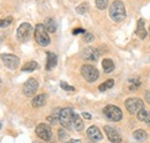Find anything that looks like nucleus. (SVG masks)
Returning a JSON list of instances; mask_svg holds the SVG:
<instances>
[{
    "instance_id": "dca6fc26",
    "label": "nucleus",
    "mask_w": 150,
    "mask_h": 143,
    "mask_svg": "<svg viewBox=\"0 0 150 143\" xmlns=\"http://www.w3.org/2000/svg\"><path fill=\"white\" fill-rule=\"evenodd\" d=\"M46 57H47V59H46V69L51 71L53 67H56L58 58H57L56 54L52 53V52H46Z\"/></svg>"
},
{
    "instance_id": "f257e3e1",
    "label": "nucleus",
    "mask_w": 150,
    "mask_h": 143,
    "mask_svg": "<svg viewBox=\"0 0 150 143\" xmlns=\"http://www.w3.org/2000/svg\"><path fill=\"white\" fill-rule=\"evenodd\" d=\"M109 13L110 16L114 22H121L126 18V8L122 1L120 0H115L113 1L112 5L109 8Z\"/></svg>"
},
{
    "instance_id": "b1692460",
    "label": "nucleus",
    "mask_w": 150,
    "mask_h": 143,
    "mask_svg": "<svg viewBox=\"0 0 150 143\" xmlns=\"http://www.w3.org/2000/svg\"><path fill=\"white\" fill-rule=\"evenodd\" d=\"M95 2H96V7L98 9H100V11H103V9H105L108 7L109 0H95Z\"/></svg>"
},
{
    "instance_id": "39448f33",
    "label": "nucleus",
    "mask_w": 150,
    "mask_h": 143,
    "mask_svg": "<svg viewBox=\"0 0 150 143\" xmlns=\"http://www.w3.org/2000/svg\"><path fill=\"white\" fill-rule=\"evenodd\" d=\"M125 106L127 108V111L131 114H137L139 111H141L142 108H144V103L142 99L140 98H128L125 102Z\"/></svg>"
},
{
    "instance_id": "f8f14e48",
    "label": "nucleus",
    "mask_w": 150,
    "mask_h": 143,
    "mask_svg": "<svg viewBox=\"0 0 150 143\" xmlns=\"http://www.w3.org/2000/svg\"><path fill=\"white\" fill-rule=\"evenodd\" d=\"M82 58L88 61H97L99 58V52L95 47H87L82 51Z\"/></svg>"
},
{
    "instance_id": "c9c22d12",
    "label": "nucleus",
    "mask_w": 150,
    "mask_h": 143,
    "mask_svg": "<svg viewBox=\"0 0 150 143\" xmlns=\"http://www.w3.org/2000/svg\"><path fill=\"white\" fill-rule=\"evenodd\" d=\"M0 43H1V37H0Z\"/></svg>"
},
{
    "instance_id": "5701e85b",
    "label": "nucleus",
    "mask_w": 150,
    "mask_h": 143,
    "mask_svg": "<svg viewBox=\"0 0 150 143\" xmlns=\"http://www.w3.org/2000/svg\"><path fill=\"white\" fill-rule=\"evenodd\" d=\"M88 8H89L88 4H87V2H82L80 6L76 7V12H77L79 14H86L87 11H88Z\"/></svg>"
},
{
    "instance_id": "1a4fd4ad",
    "label": "nucleus",
    "mask_w": 150,
    "mask_h": 143,
    "mask_svg": "<svg viewBox=\"0 0 150 143\" xmlns=\"http://www.w3.org/2000/svg\"><path fill=\"white\" fill-rule=\"evenodd\" d=\"M36 134L38 137H40L44 141H50L52 139V129L50 125L46 124H39L36 127Z\"/></svg>"
},
{
    "instance_id": "6e6552de",
    "label": "nucleus",
    "mask_w": 150,
    "mask_h": 143,
    "mask_svg": "<svg viewBox=\"0 0 150 143\" xmlns=\"http://www.w3.org/2000/svg\"><path fill=\"white\" fill-rule=\"evenodd\" d=\"M0 58H1L2 62H4V65H5L8 69L14 71V69H16V68L19 67V65H20L19 57H16V55H14V54L4 53L0 55Z\"/></svg>"
},
{
    "instance_id": "7ed1b4c3",
    "label": "nucleus",
    "mask_w": 150,
    "mask_h": 143,
    "mask_svg": "<svg viewBox=\"0 0 150 143\" xmlns=\"http://www.w3.org/2000/svg\"><path fill=\"white\" fill-rule=\"evenodd\" d=\"M35 40L37 42V44H39L40 46H47L51 43L50 36L47 34L44 24H37L35 28Z\"/></svg>"
},
{
    "instance_id": "2eb2a0df",
    "label": "nucleus",
    "mask_w": 150,
    "mask_h": 143,
    "mask_svg": "<svg viewBox=\"0 0 150 143\" xmlns=\"http://www.w3.org/2000/svg\"><path fill=\"white\" fill-rule=\"evenodd\" d=\"M46 101H47V95L46 93H42V95H38V96L33 98L31 105L34 107H40L43 105H45Z\"/></svg>"
},
{
    "instance_id": "2f4dec72",
    "label": "nucleus",
    "mask_w": 150,
    "mask_h": 143,
    "mask_svg": "<svg viewBox=\"0 0 150 143\" xmlns=\"http://www.w3.org/2000/svg\"><path fill=\"white\" fill-rule=\"evenodd\" d=\"M144 122H146L147 125H149V126H150V112H148V114H147V118H146Z\"/></svg>"
},
{
    "instance_id": "a878e982",
    "label": "nucleus",
    "mask_w": 150,
    "mask_h": 143,
    "mask_svg": "<svg viewBox=\"0 0 150 143\" xmlns=\"http://www.w3.org/2000/svg\"><path fill=\"white\" fill-rule=\"evenodd\" d=\"M12 22H13V18H11V16L4 18V20H0V28H6V27H8Z\"/></svg>"
},
{
    "instance_id": "9d476101",
    "label": "nucleus",
    "mask_w": 150,
    "mask_h": 143,
    "mask_svg": "<svg viewBox=\"0 0 150 143\" xmlns=\"http://www.w3.org/2000/svg\"><path fill=\"white\" fill-rule=\"evenodd\" d=\"M38 90V82L35 79H29L23 84V93L27 97H33Z\"/></svg>"
},
{
    "instance_id": "c85d7f7f",
    "label": "nucleus",
    "mask_w": 150,
    "mask_h": 143,
    "mask_svg": "<svg viewBox=\"0 0 150 143\" xmlns=\"http://www.w3.org/2000/svg\"><path fill=\"white\" fill-rule=\"evenodd\" d=\"M58 134H59L58 136H59V140H60V141H64V140L67 137V134H66V132H65L64 129H59V130H58Z\"/></svg>"
},
{
    "instance_id": "bb28decb",
    "label": "nucleus",
    "mask_w": 150,
    "mask_h": 143,
    "mask_svg": "<svg viewBox=\"0 0 150 143\" xmlns=\"http://www.w3.org/2000/svg\"><path fill=\"white\" fill-rule=\"evenodd\" d=\"M60 87H61L64 90H66V91H74L75 90L74 87H72V86L67 84L65 81H61V82H60Z\"/></svg>"
},
{
    "instance_id": "6ab92c4d",
    "label": "nucleus",
    "mask_w": 150,
    "mask_h": 143,
    "mask_svg": "<svg viewBox=\"0 0 150 143\" xmlns=\"http://www.w3.org/2000/svg\"><path fill=\"white\" fill-rule=\"evenodd\" d=\"M102 66L105 73H111L114 69V62L112 61V59H104L102 61Z\"/></svg>"
},
{
    "instance_id": "4468645a",
    "label": "nucleus",
    "mask_w": 150,
    "mask_h": 143,
    "mask_svg": "<svg viewBox=\"0 0 150 143\" xmlns=\"http://www.w3.org/2000/svg\"><path fill=\"white\" fill-rule=\"evenodd\" d=\"M135 34H136V36H137L139 38H141V39H144V38L147 37V35H148V33H147V30H146V27H144V20H143V18H140V20L137 21V25H136Z\"/></svg>"
},
{
    "instance_id": "f03ea898",
    "label": "nucleus",
    "mask_w": 150,
    "mask_h": 143,
    "mask_svg": "<svg viewBox=\"0 0 150 143\" xmlns=\"http://www.w3.org/2000/svg\"><path fill=\"white\" fill-rule=\"evenodd\" d=\"M74 111L71 107H65L60 110L59 114V122L66 129H72L73 128V121H74Z\"/></svg>"
},
{
    "instance_id": "20e7f679",
    "label": "nucleus",
    "mask_w": 150,
    "mask_h": 143,
    "mask_svg": "<svg viewBox=\"0 0 150 143\" xmlns=\"http://www.w3.org/2000/svg\"><path fill=\"white\" fill-rule=\"evenodd\" d=\"M103 114L105 115V118L110 121H120L122 119V112L121 110L115 105H108L103 108Z\"/></svg>"
},
{
    "instance_id": "473e14b6",
    "label": "nucleus",
    "mask_w": 150,
    "mask_h": 143,
    "mask_svg": "<svg viewBox=\"0 0 150 143\" xmlns=\"http://www.w3.org/2000/svg\"><path fill=\"white\" fill-rule=\"evenodd\" d=\"M82 115H83V118H86V119H91V114H89V113H87V112L82 113Z\"/></svg>"
},
{
    "instance_id": "0eeeda50",
    "label": "nucleus",
    "mask_w": 150,
    "mask_h": 143,
    "mask_svg": "<svg viewBox=\"0 0 150 143\" xmlns=\"http://www.w3.org/2000/svg\"><path fill=\"white\" fill-rule=\"evenodd\" d=\"M34 31V28L30 23H22L18 28V33H16V36H18V39L20 42H27L30 37H31V34Z\"/></svg>"
},
{
    "instance_id": "aec40b11",
    "label": "nucleus",
    "mask_w": 150,
    "mask_h": 143,
    "mask_svg": "<svg viewBox=\"0 0 150 143\" xmlns=\"http://www.w3.org/2000/svg\"><path fill=\"white\" fill-rule=\"evenodd\" d=\"M73 128H74L76 132H81L83 128H84V125H83V121L81 119V117L79 114H75L74 115V121H73Z\"/></svg>"
},
{
    "instance_id": "a211bd4d",
    "label": "nucleus",
    "mask_w": 150,
    "mask_h": 143,
    "mask_svg": "<svg viewBox=\"0 0 150 143\" xmlns=\"http://www.w3.org/2000/svg\"><path fill=\"white\" fill-rule=\"evenodd\" d=\"M133 136H134V139H135L136 141H139V142H143V141H146L147 137H148L147 132L143 130V129H137V130H135V132L133 133Z\"/></svg>"
},
{
    "instance_id": "412c9836",
    "label": "nucleus",
    "mask_w": 150,
    "mask_h": 143,
    "mask_svg": "<svg viewBox=\"0 0 150 143\" xmlns=\"http://www.w3.org/2000/svg\"><path fill=\"white\" fill-rule=\"evenodd\" d=\"M37 67H38V64L36 61H28L27 64L23 65L22 72H33V71H35Z\"/></svg>"
},
{
    "instance_id": "9b49d317",
    "label": "nucleus",
    "mask_w": 150,
    "mask_h": 143,
    "mask_svg": "<svg viewBox=\"0 0 150 143\" xmlns=\"http://www.w3.org/2000/svg\"><path fill=\"white\" fill-rule=\"evenodd\" d=\"M105 134L108 136V139L110 140V142L112 143H121V136L118 133V130L115 128H113L111 126H105L104 127Z\"/></svg>"
},
{
    "instance_id": "e433bc0d",
    "label": "nucleus",
    "mask_w": 150,
    "mask_h": 143,
    "mask_svg": "<svg viewBox=\"0 0 150 143\" xmlns=\"http://www.w3.org/2000/svg\"><path fill=\"white\" fill-rule=\"evenodd\" d=\"M0 129H1V124H0Z\"/></svg>"
},
{
    "instance_id": "f3484780",
    "label": "nucleus",
    "mask_w": 150,
    "mask_h": 143,
    "mask_svg": "<svg viewBox=\"0 0 150 143\" xmlns=\"http://www.w3.org/2000/svg\"><path fill=\"white\" fill-rule=\"evenodd\" d=\"M44 27H45V29H46V31H47V33H51V34L56 33L57 23L53 18H46V20H45V22H44Z\"/></svg>"
},
{
    "instance_id": "7c9ffc66",
    "label": "nucleus",
    "mask_w": 150,
    "mask_h": 143,
    "mask_svg": "<svg viewBox=\"0 0 150 143\" xmlns=\"http://www.w3.org/2000/svg\"><path fill=\"white\" fill-rule=\"evenodd\" d=\"M82 33H86L83 29H75L74 31H73V34L74 35H77V34H82Z\"/></svg>"
},
{
    "instance_id": "4be33fe9",
    "label": "nucleus",
    "mask_w": 150,
    "mask_h": 143,
    "mask_svg": "<svg viewBox=\"0 0 150 143\" xmlns=\"http://www.w3.org/2000/svg\"><path fill=\"white\" fill-rule=\"evenodd\" d=\"M113 86H114V81H113L112 79H109L108 81L103 82V83L98 87V89H99V91H105V90L111 89Z\"/></svg>"
},
{
    "instance_id": "c756f323",
    "label": "nucleus",
    "mask_w": 150,
    "mask_h": 143,
    "mask_svg": "<svg viewBox=\"0 0 150 143\" xmlns=\"http://www.w3.org/2000/svg\"><path fill=\"white\" fill-rule=\"evenodd\" d=\"M144 99L150 104V91H147V92H146V95H144Z\"/></svg>"
},
{
    "instance_id": "cd10ccee",
    "label": "nucleus",
    "mask_w": 150,
    "mask_h": 143,
    "mask_svg": "<svg viewBox=\"0 0 150 143\" xmlns=\"http://www.w3.org/2000/svg\"><path fill=\"white\" fill-rule=\"evenodd\" d=\"M83 40H84V42H87V43H90V42H93V40H94V36L91 35V34H89V33H84Z\"/></svg>"
},
{
    "instance_id": "393cba45",
    "label": "nucleus",
    "mask_w": 150,
    "mask_h": 143,
    "mask_svg": "<svg viewBox=\"0 0 150 143\" xmlns=\"http://www.w3.org/2000/svg\"><path fill=\"white\" fill-rule=\"evenodd\" d=\"M147 114H148V112H147L144 108H142V110H141V111H139V113L136 114L137 120H140V121H144V120H146V118H147Z\"/></svg>"
},
{
    "instance_id": "72a5a7b5",
    "label": "nucleus",
    "mask_w": 150,
    "mask_h": 143,
    "mask_svg": "<svg viewBox=\"0 0 150 143\" xmlns=\"http://www.w3.org/2000/svg\"><path fill=\"white\" fill-rule=\"evenodd\" d=\"M65 143H82L80 140H69V141H67V142Z\"/></svg>"
},
{
    "instance_id": "423d86ee",
    "label": "nucleus",
    "mask_w": 150,
    "mask_h": 143,
    "mask_svg": "<svg viewBox=\"0 0 150 143\" xmlns=\"http://www.w3.org/2000/svg\"><path fill=\"white\" fill-rule=\"evenodd\" d=\"M81 74L84 77V80L88 82H95L99 76L98 69H96L91 65H83L81 67Z\"/></svg>"
},
{
    "instance_id": "ddd939ff",
    "label": "nucleus",
    "mask_w": 150,
    "mask_h": 143,
    "mask_svg": "<svg viewBox=\"0 0 150 143\" xmlns=\"http://www.w3.org/2000/svg\"><path fill=\"white\" fill-rule=\"evenodd\" d=\"M87 134H88V137L94 142H98V141L103 140V135H102L100 130L98 129V127H96V126H90L87 130Z\"/></svg>"
},
{
    "instance_id": "f704fd0d",
    "label": "nucleus",
    "mask_w": 150,
    "mask_h": 143,
    "mask_svg": "<svg viewBox=\"0 0 150 143\" xmlns=\"http://www.w3.org/2000/svg\"><path fill=\"white\" fill-rule=\"evenodd\" d=\"M149 36H150V28H149Z\"/></svg>"
}]
</instances>
